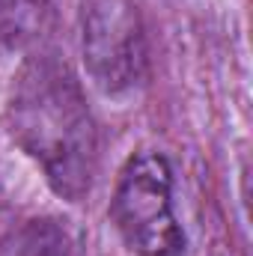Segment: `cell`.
Wrapping results in <instances>:
<instances>
[{"instance_id":"cell-1","label":"cell","mask_w":253,"mask_h":256,"mask_svg":"<svg viewBox=\"0 0 253 256\" xmlns=\"http://www.w3.org/2000/svg\"><path fill=\"white\" fill-rule=\"evenodd\" d=\"M6 126L57 196L80 202L90 194L98 131L66 60L42 51L18 66L6 96Z\"/></svg>"},{"instance_id":"cell-2","label":"cell","mask_w":253,"mask_h":256,"mask_svg":"<svg viewBox=\"0 0 253 256\" xmlns=\"http://www.w3.org/2000/svg\"><path fill=\"white\" fill-rule=\"evenodd\" d=\"M110 220L134 256H185V230L173 212V173L158 152H137L122 164Z\"/></svg>"},{"instance_id":"cell-3","label":"cell","mask_w":253,"mask_h":256,"mask_svg":"<svg viewBox=\"0 0 253 256\" xmlns=\"http://www.w3.org/2000/svg\"><path fill=\"white\" fill-rule=\"evenodd\" d=\"M80 54L92 84L108 96L131 92L146 68L143 24L134 0H80Z\"/></svg>"},{"instance_id":"cell-4","label":"cell","mask_w":253,"mask_h":256,"mask_svg":"<svg viewBox=\"0 0 253 256\" xmlns=\"http://www.w3.org/2000/svg\"><path fill=\"white\" fill-rule=\"evenodd\" d=\"M0 256H74V244L57 220L33 218L6 232L0 242Z\"/></svg>"},{"instance_id":"cell-5","label":"cell","mask_w":253,"mask_h":256,"mask_svg":"<svg viewBox=\"0 0 253 256\" xmlns=\"http://www.w3.org/2000/svg\"><path fill=\"white\" fill-rule=\"evenodd\" d=\"M48 18V0H0V45L27 48L33 45Z\"/></svg>"}]
</instances>
